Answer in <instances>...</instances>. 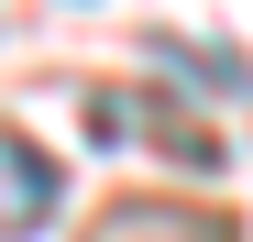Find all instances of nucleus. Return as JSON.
<instances>
[{
    "label": "nucleus",
    "mask_w": 253,
    "mask_h": 242,
    "mask_svg": "<svg viewBox=\"0 0 253 242\" xmlns=\"http://www.w3.org/2000/svg\"><path fill=\"white\" fill-rule=\"evenodd\" d=\"M55 220V165H44V143H22V132H0V231L33 242Z\"/></svg>",
    "instance_id": "1"
},
{
    "label": "nucleus",
    "mask_w": 253,
    "mask_h": 242,
    "mask_svg": "<svg viewBox=\"0 0 253 242\" xmlns=\"http://www.w3.org/2000/svg\"><path fill=\"white\" fill-rule=\"evenodd\" d=\"M99 242H231L220 220H187V209H110Z\"/></svg>",
    "instance_id": "2"
}]
</instances>
